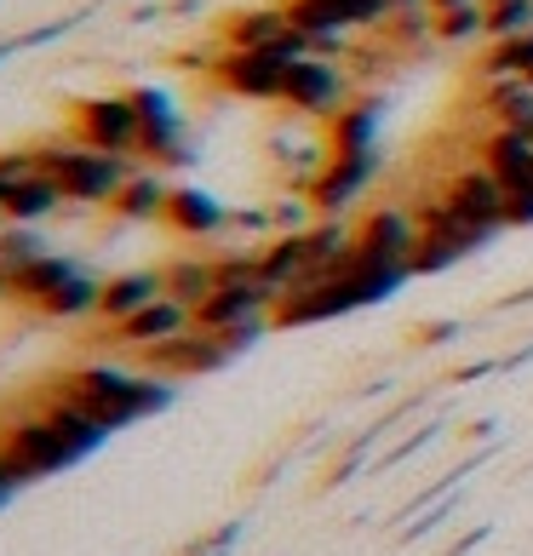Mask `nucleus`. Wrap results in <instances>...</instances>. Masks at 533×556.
Instances as JSON below:
<instances>
[{
    "label": "nucleus",
    "mask_w": 533,
    "mask_h": 556,
    "mask_svg": "<svg viewBox=\"0 0 533 556\" xmlns=\"http://www.w3.org/2000/svg\"><path fill=\"white\" fill-rule=\"evenodd\" d=\"M276 293L264 281H236V287H218V293L195 311L201 333H236V327H253V321H276Z\"/></svg>",
    "instance_id": "9d476101"
},
{
    "label": "nucleus",
    "mask_w": 533,
    "mask_h": 556,
    "mask_svg": "<svg viewBox=\"0 0 533 556\" xmlns=\"http://www.w3.org/2000/svg\"><path fill=\"white\" fill-rule=\"evenodd\" d=\"M459 7H482V0H430V12H436V17L442 12H459Z\"/></svg>",
    "instance_id": "7c9ffc66"
},
{
    "label": "nucleus",
    "mask_w": 533,
    "mask_h": 556,
    "mask_svg": "<svg viewBox=\"0 0 533 556\" xmlns=\"http://www.w3.org/2000/svg\"><path fill=\"white\" fill-rule=\"evenodd\" d=\"M0 230H7V213H0Z\"/></svg>",
    "instance_id": "72a5a7b5"
},
{
    "label": "nucleus",
    "mask_w": 533,
    "mask_h": 556,
    "mask_svg": "<svg viewBox=\"0 0 533 556\" xmlns=\"http://www.w3.org/2000/svg\"><path fill=\"white\" fill-rule=\"evenodd\" d=\"M379 132H384V110L379 98H356L351 110H339L327 121V143H333V155H379Z\"/></svg>",
    "instance_id": "dca6fc26"
},
{
    "label": "nucleus",
    "mask_w": 533,
    "mask_h": 556,
    "mask_svg": "<svg viewBox=\"0 0 533 556\" xmlns=\"http://www.w3.org/2000/svg\"><path fill=\"white\" fill-rule=\"evenodd\" d=\"M132 98H138V115H143L138 161L143 167H190L195 150H190V132H183L178 104L161 87H132Z\"/></svg>",
    "instance_id": "423d86ee"
},
{
    "label": "nucleus",
    "mask_w": 533,
    "mask_h": 556,
    "mask_svg": "<svg viewBox=\"0 0 533 556\" xmlns=\"http://www.w3.org/2000/svg\"><path fill=\"white\" fill-rule=\"evenodd\" d=\"M0 447H7L12 459L29 470V477H52V470H64V465L80 459V447L47 414H40V407H35L29 419H12L7 430H0Z\"/></svg>",
    "instance_id": "0eeeda50"
},
{
    "label": "nucleus",
    "mask_w": 533,
    "mask_h": 556,
    "mask_svg": "<svg viewBox=\"0 0 533 556\" xmlns=\"http://www.w3.org/2000/svg\"><path fill=\"white\" fill-rule=\"evenodd\" d=\"M190 327H195L190 304H178L173 293H161L155 304H143L138 316H127L120 327H110V333H115L120 350H132V356H138V350H155V344H167V339H178V333H190Z\"/></svg>",
    "instance_id": "ddd939ff"
},
{
    "label": "nucleus",
    "mask_w": 533,
    "mask_h": 556,
    "mask_svg": "<svg viewBox=\"0 0 533 556\" xmlns=\"http://www.w3.org/2000/svg\"><path fill=\"white\" fill-rule=\"evenodd\" d=\"M0 299H12V287H7V276H0Z\"/></svg>",
    "instance_id": "473e14b6"
},
{
    "label": "nucleus",
    "mask_w": 533,
    "mask_h": 556,
    "mask_svg": "<svg viewBox=\"0 0 533 556\" xmlns=\"http://www.w3.org/2000/svg\"><path fill=\"white\" fill-rule=\"evenodd\" d=\"M505 75H533V29L482 47V80H505Z\"/></svg>",
    "instance_id": "b1692460"
},
{
    "label": "nucleus",
    "mask_w": 533,
    "mask_h": 556,
    "mask_svg": "<svg viewBox=\"0 0 533 556\" xmlns=\"http://www.w3.org/2000/svg\"><path fill=\"white\" fill-rule=\"evenodd\" d=\"M213 80L230 98H248V104H281L287 92V64H276L270 52H224Z\"/></svg>",
    "instance_id": "9b49d317"
},
{
    "label": "nucleus",
    "mask_w": 533,
    "mask_h": 556,
    "mask_svg": "<svg viewBox=\"0 0 533 556\" xmlns=\"http://www.w3.org/2000/svg\"><path fill=\"white\" fill-rule=\"evenodd\" d=\"M482 12H487V40L533 29V0H482Z\"/></svg>",
    "instance_id": "bb28decb"
},
{
    "label": "nucleus",
    "mask_w": 533,
    "mask_h": 556,
    "mask_svg": "<svg viewBox=\"0 0 533 556\" xmlns=\"http://www.w3.org/2000/svg\"><path fill=\"white\" fill-rule=\"evenodd\" d=\"M373 178H379V155H333L327 173L316 178V190H310L316 213L321 218H344L367 190H373Z\"/></svg>",
    "instance_id": "f8f14e48"
},
{
    "label": "nucleus",
    "mask_w": 533,
    "mask_h": 556,
    "mask_svg": "<svg viewBox=\"0 0 533 556\" xmlns=\"http://www.w3.org/2000/svg\"><path fill=\"white\" fill-rule=\"evenodd\" d=\"M75 276H80V258H69V253H40L35 264H24V270L12 276V299H17V304H35V311H40V304H47L64 281H75Z\"/></svg>",
    "instance_id": "412c9836"
},
{
    "label": "nucleus",
    "mask_w": 533,
    "mask_h": 556,
    "mask_svg": "<svg viewBox=\"0 0 533 556\" xmlns=\"http://www.w3.org/2000/svg\"><path fill=\"white\" fill-rule=\"evenodd\" d=\"M80 143L92 150H110V155H132L138 161V143H143V115H138V98L132 92H98L87 104H75V127Z\"/></svg>",
    "instance_id": "39448f33"
},
{
    "label": "nucleus",
    "mask_w": 533,
    "mask_h": 556,
    "mask_svg": "<svg viewBox=\"0 0 533 556\" xmlns=\"http://www.w3.org/2000/svg\"><path fill=\"white\" fill-rule=\"evenodd\" d=\"M419 213L407 201H384V207L361 213L356 224V253L361 258H384V264H407L414 270V247H419Z\"/></svg>",
    "instance_id": "6e6552de"
},
{
    "label": "nucleus",
    "mask_w": 533,
    "mask_h": 556,
    "mask_svg": "<svg viewBox=\"0 0 533 556\" xmlns=\"http://www.w3.org/2000/svg\"><path fill=\"white\" fill-rule=\"evenodd\" d=\"M465 258V247L459 241H447V236H419V247H414V276H442L447 264H459Z\"/></svg>",
    "instance_id": "cd10ccee"
},
{
    "label": "nucleus",
    "mask_w": 533,
    "mask_h": 556,
    "mask_svg": "<svg viewBox=\"0 0 533 556\" xmlns=\"http://www.w3.org/2000/svg\"><path fill=\"white\" fill-rule=\"evenodd\" d=\"M161 276H167V293L178 304H190V311H201L218 293V258H207V253H178L161 264Z\"/></svg>",
    "instance_id": "aec40b11"
},
{
    "label": "nucleus",
    "mask_w": 533,
    "mask_h": 556,
    "mask_svg": "<svg viewBox=\"0 0 533 556\" xmlns=\"http://www.w3.org/2000/svg\"><path fill=\"white\" fill-rule=\"evenodd\" d=\"M236 356L224 350L218 333H201V327H190V333H178L167 344L155 350H138V367H150V374L161 379H195V374H218V367H230Z\"/></svg>",
    "instance_id": "1a4fd4ad"
},
{
    "label": "nucleus",
    "mask_w": 533,
    "mask_h": 556,
    "mask_svg": "<svg viewBox=\"0 0 533 556\" xmlns=\"http://www.w3.org/2000/svg\"><path fill=\"white\" fill-rule=\"evenodd\" d=\"M436 47H487V12L482 7H459L436 17Z\"/></svg>",
    "instance_id": "a878e982"
},
{
    "label": "nucleus",
    "mask_w": 533,
    "mask_h": 556,
    "mask_svg": "<svg viewBox=\"0 0 533 556\" xmlns=\"http://www.w3.org/2000/svg\"><path fill=\"white\" fill-rule=\"evenodd\" d=\"M230 545H236V528H224V533H213L207 545H195L190 556H224V551H230Z\"/></svg>",
    "instance_id": "c756f323"
},
{
    "label": "nucleus",
    "mask_w": 533,
    "mask_h": 556,
    "mask_svg": "<svg viewBox=\"0 0 533 556\" xmlns=\"http://www.w3.org/2000/svg\"><path fill=\"white\" fill-rule=\"evenodd\" d=\"M414 339H419V344H454V339H459V321H424Z\"/></svg>",
    "instance_id": "c85d7f7f"
},
{
    "label": "nucleus",
    "mask_w": 533,
    "mask_h": 556,
    "mask_svg": "<svg viewBox=\"0 0 533 556\" xmlns=\"http://www.w3.org/2000/svg\"><path fill=\"white\" fill-rule=\"evenodd\" d=\"M167 201H173V184L161 178V167H138L127 178V190L115 195V218H127V224H161L167 218Z\"/></svg>",
    "instance_id": "6ab92c4d"
},
{
    "label": "nucleus",
    "mask_w": 533,
    "mask_h": 556,
    "mask_svg": "<svg viewBox=\"0 0 533 556\" xmlns=\"http://www.w3.org/2000/svg\"><path fill=\"white\" fill-rule=\"evenodd\" d=\"M40 253H52V247L40 241V224H7V230H0V276H7V287H12V276L24 270V264H35Z\"/></svg>",
    "instance_id": "393cba45"
},
{
    "label": "nucleus",
    "mask_w": 533,
    "mask_h": 556,
    "mask_svg": "<svg viewBox=\"0 0 533 556\" xmlns=\"http://www.w3.org/2000/svg\"><path fill=\"white\" fill-rule=\"evenodd\" d=\"M161 224L183 241H213L230 230V207L213 190H201V184H173V201H167V218Z\"/></svg>",
    "instance_id": "4468645a"
},
{
    "label": "nucleus",
    "mask_w": 533,
    "mask_h": 556,
    "mask_svg": "<svg viewBox=\"0 0 533 556\" xmlns=\"http://www.w3.org/2000/svg\"><path fill=\"white\" fill-rule=\"evenodd\" d=\"M161 293H167V276L161 270H120L104 281V299H98V321L120 327L127 316H138L143 304H155Z\"/></svg>",
    "instance_id": "f3484780"
},
{
    "label": "nucleus",
    "mask_w": 533,
    "mask_h": 556,
    "mask_svg": "<svg viewBox=\"0 0 533 556\" xmlns=\"http://www.w3.org/2000/svg\"><path fill=\"white\" fill-rule=\"evenodd\" d=\"M442 195H447V207H454L459 218H470L482 236H499V230H510V190L499 184V173L487 167L482 155L459 161L454 178L442 184Z\"/></svg>",
    "instance_id": "20e7f679"
},
{
    "label": "nucleus",
    "mask_w": 533,
    "mask_h": 556,
    "mask_svg": "<svg viewBox=\"0 0 533 556\" xmlns=\"http://www.w3.org/2000/svg\"><path fill=\"white\" fill-rule=\"evenodd\" d=\"M64 207H69V195L58 190V178L35 173L29 184H17V190H12V201H7V224H47V218H58Z\"/></svg>",
    "instance_id": "4be33fe9"
},
{
    "label": "nucleus",
    "mask_w": 533,
    "mask_h": 556,
    "mask_svg": "<svg viewBox=\"0 0 533 556\" xmlns=\"http://www.w3.org/2000/svg\"><path fill=\"white\" fill-rule=\"evenodd\" d=\"M477 104H482V115L494 121V127H510V132H533V80H528V75L482 80Z\"/></svg>",
    "instance_id": "a211bd4d"
},
{
    "label": "nucleus",
    "mask_w": 533,
    "mask_h": 556,
    "mask_svg": "<svg viewBox=\"0 0 533 556\" xmlns=\"http://www.w3.org/2000/svg\"><path fill=\"white\" fill-rule=\"evenodd\" d=\"M64 384L110 430H127L138 419H150L161 407H173V396H178V379H161L150 367H120V362H87V367H75V374H64Z\"/></svg>",
    "instance_id": "f257e3e1"
},
{
    "label": "nucleus",
    "mask_w": 533,
    "mask_h": 556,
    "mask_svg": "<svg viewBox=\"0 0 533 556\" xmlns=\"http://www.w3.org/2000/svg\"><path fill=\"white\" fill-rule=\"evenodd\" d=\"M528 80H533V75H528Z\"/></svg>",
    "instance_id": "f704fd0d"
},
{
    "label": "nucleus",
    "mask_w": 533,
    "mask_h": 556,
    "mask_svg": "<svg viewBox=\"0 0 533 556\" xmlns=\"http://www.w3.org/2000/svg\"><path fill=\"white\" fill-rule=\"evenodd\" d=\"M287 29H293V17H287L281 0H276V7H248V12L224 17L218 40H224V52H270Z\"/></svg>",
    "instance_id": "2eb2a0df"
},
{
    "label": "nucleus",
    "mask_w": 533,
    "mask_h": 556,
    "mask_svg": "<svg viewBox=\"0 0 533 556\" xmlns=\"http://www.w3.org/2000/svg\"><path fill=\"white\" fill-rule=\"evenodd\" d=\"M98 299H104V281L80 270L75 281H64L47 304H40V316H52V321H80V316H98Z\"/></svg>",
    "instance_id": "5701e85b"
},
{
    "label": "nucleus",
    "mask_w": 533,
    "mask_h": 556,
    "mask_svg": "<svg viewBox=\"0 0 533 556\" xmlns=\"http://www.w3.org/2000/svg\"><path fill=\"white\" fill-rule=\"evenodd\" d=\"M391 7H396V12H407V7H430V0H391Z\"/></svg>",
    "instance_id": "2f4dec72"
},
{
    "label": "nucleus",
    "mask_w": 533,
    "mask_h": 556,
    "mask_svg": "<svg viewBox=\"0 0 533 556\" xmlns=\"http://www.w3.org/2000/svg\"><path fill=\"white\" fill-rule=\"evenodd\" d=\"M35 155H40V173L58 178V190L69 195V207H115V195L127 190V178L143 167L132 155L92 150V143H80L75 132L35 143Z\"/></svg>",
    "instance_id": "f03ea898"
},
{
    "label": "nucleus",
    "mask_w": 533,
    "mask_h": 556,
    "mask_svg": "<svg viewBox=\"0 0 533 556\" xmlns=\"http://www.w3.org/2000/svg\"><path fill=\"white\" fill-rule=\"evenodd\" d=\"M361 98V80L351 75V64L339 58H304V64L287 70V92H281V110H293L299 121H333L339 110H351Z\"/></svg>",
    "instance_id": "7ed1b4c3"
}]
</instances>
